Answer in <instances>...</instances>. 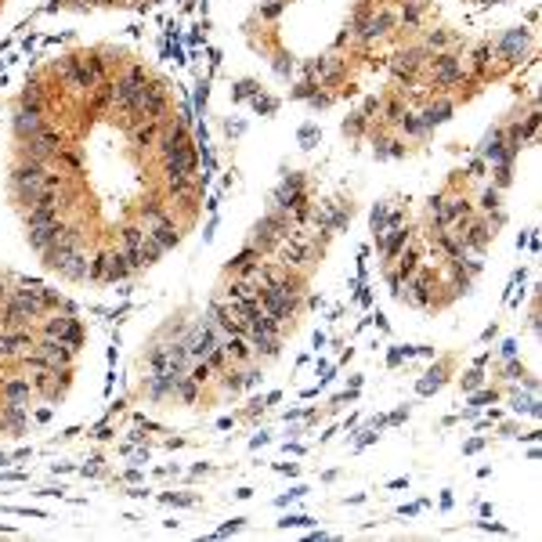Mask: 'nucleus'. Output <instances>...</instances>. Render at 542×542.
I'll return each mask as SVG.
<instances>
[{"instance_id":"1","label":"nucleus","mask_w":542,"mask_h":542,"mask_svg":"<svg viewBox=\"0 0 542 542\" xmlns=\"http://www.w3.org/2000/svg\"><path fill=\"white\" fill-rule=\"evenodd\" d=\"M44 174H47L44 163H36V159L26 155V163H19V167L11 170V188H15V195L26 199V203H33V199L44 192Z\"/></svg>"},{"instance_id":"2","label":"nucleus","mask_w":542,"mask_h":542,"mask_svg":"<svg viewBox=\"0 0 542 542\" xmlns=\"http://www.w3.org/2000/svg\"><path fill=\"white\" fill-rule=\"evenodd\" d=\"M66 145H62V134L58 131H51V127H44L40 134H33L29 141H26V155L29 159H36V163H44V167H47V163L54 159V155H58Z\"/></svg>"},{"instance_id":"3","label":"nucleus","mask_w":542,"mask_h":542,"mask_svg":"<svg viewBox=\"0 0 542 542\" xmlns=\"http://www.w3.org/2000/svg\"><path fill=\"white\" fill-rule=\"evenodd\" d=\"M33 351H40L51 369H73V354H76V351H73L69 344H62V340H54V337H40V340L33 344Z\"/></svg>"},{"instance_id":"4","label":"nucleus","mask_w":542,"mask_h":542,"mask_svg":"<svg viewBox=\"0 0 542 542\" xmlns=\"http://www.w3.org/2000/svg\"><path fill=\"white\" fill-rule=\"evenodd\" d=\"M62 73H66V80L73 83V87H80V91H94L101 80H98V73H94V66L87 62V58H66L62 66H58Z\"/></svg>"},{"instance_id":"5","label":"nucleus","mask_w":542,"mask_h":542,"mask_svg":"<svg viewBox=\"0 0 542 542\" xmlns=\"http://www.w3.org/2000/svg\"><path fill=\"white\" fill-rule=\"evenodd\" d=\"M163 113H167V91L145 83L141 101H138V120H163Z\"/></svg>"},{"instance_id":"6","label":"nucleus","mask_w":542,"mask_h":542,"mask_svg":"<svg viewBox=\"0 0 542 542\" xmlns=\"http://www.w3.org/2000/svg\"><path fill=\"white\" fill-rule=\"evenodd\" d=\"M430 286H434L430 271H416V275H409V279H405V297H409V304L430 307Z\"/></svg>"},{"instance_id":"7","label":"nucleus","mask_w":542,"mask_h":542,"mask_svg":"<svg viewBox=\"0 0 542 542\" xmlns=\"http://www.w3.org/2000/svg\"><path fill=\"white\" fill-rule=\"evenodd\" d=\"M145 232H148V239H152V242H159V250H163V253L174 250V246H178V239H181V232H178V225L170 221V217H163V221L148 225Z\"/></svg>"},{"instance_id":"8","label":"nucleus","mask_w":542,"mask_h":542,"mask_svg":"<svg viewBox=\"0 0 542 542\" xmlns=\"http://www.w3.org/2000/svg\"><path fill=\"white\" fill-rule=\"evenodd\" d=\"M33 394H36V391H33V379H22V376H11V379L0 384V398L11 402V405H26Z\"/></svg>"},{"instance_id":"9","label":"nucleus","mask_w":542,"mask_h":542,"mask_svg":"<svg viewBox=\"0 0 542 542\" xmlns=\"http://www.w3.org/2000/svg\"><path fill=\"white\" fill-rule=\"evenodd\" d=\"M456 80H463V66L452 58V54H438V58H434V83L449 87Z\"/></svg>"},{"instance_id":"10","label":"nucleus","mask_w":542,"mask_h":542,"mask_svg":"<svg viewBox=\"0 0 542 542\" xmlns=\"http://www.w3.org/2000/svg\"><path fill=\"white\" fill-rule=\"evenodd\" d=\"M62 228H66L62 221H51V225H36V228H29V246L44 253L47 246H54V239L62 235Z\"/></svg>"},{"instance_id":"11","label":"nucleus","mask_w":542,"mask_h":542,"mask_svg":"<svg viewBox=\"0 0 542 542\" xmlns=\"http://www.w3.org/2000/svg\"><path fill=\"white\" fill-rule=\"evenodd\" d=\"M221 347H225V354H228L235 365H250V362L257 358V354H253V344H250L246 337H225Z\"/></svg>"},{"instance_id":"12","label":"nucleus","mask_w":542,"mask_h":542,"mask_svg":"<svg viewBox=\"0 0 542 542\" xmlns=\"http://www.w3.org/2000/svg\"><path fill=\"white\" fill-rule=\"evenodd\" d=\"M159 134H163V120H145V123L131 127V141H134L138 148H152V145L159 141Z\"/></svg>"},{"instance_id":"13","label":"nucleus","mask_w":542,"mask_h":542,"mask_svg":"<svg viewBox=\"0 0 542 542\" xmlns=\"http://www.w3.org/2000/svg\"><path fill=\"white\" fill-rule=\"evenodd\" d=\"M58 275H62V279H69V282H83V279H91V260L76 250V253L58 267Z\"/></svg>"},{"instance_id":"14","label":"nucleus","mask_w":542,"mask_h":542,"mask_svg":"<svg viewBox=\"0 0 542 542\" xmlns=\"http://www.w3.org/2000/svg\"><path fill=\"white\" fill-rule=\"evenodd\" d=\"M44 131V120H40V113H29V108H19L15 113V134L22 138V141H29L33 134H40Z\"/></svg>"},{"instance_id":"15","label":"nucleus","mask_w":542,"mask_h":542,"mask_svg":"<svg viewBox=\"0 0 542 542\" xmlns=\"http://www.w3.org/2000/svg\"><path fill=\"white\" fill-rule=\"evenodd\" d=\"M127 275H131L127 253H108V260H105V282H123Z\"/></svg>"},{"instance_id":"16","label":"nucleus","mask_w":542,"mask_h":542,"mask_svg":"<svg viewBox=\"0 0 542 542\" xmlns=\"http://www.w3.org/2000/svg\"><path fill=\"white\" fill-rule=\"evenodd\" d=\"M524 44H528V33H524V29H510V33L499 40V54H506V58L513 62V58H521Z\"/></svg>"},{"instance_id":"17","label":"nucleus","mask_w":542,"mask_h":542,"mask_svg":"<svg viewBox=\"0 0 542 542\" xmlns=\"http://www.w3.org/2000/svg\"><path fill=\"white\" fill-rule=\"evenodd\" d=\"M69 322H73V311L44 318V325H40V337H54V340H62V337H66V329H69Z\"/></svg>"},{"instance_id":"18","label":"nucleus","mask_w":542,"mask_h":542,"mask_svg":"<svg viewBox=\"0 0 542 542\" xmlns=\"http://www.w3.org/2000/svg\"><path fill=\"white\" fill-rule=\"evenodd\" d=\"M26 423H29V412H26V405H11V402H4V409H0V426L22 430Z\"/></svg>"},{"instance_id":"19","label":"nucleus","mask_w":542,"mask_h":542,"mask_svg":"<svg viewBox=\"0 0 542 542\" xmlns=\"http://www.w3.org/2000/svg\"><path fill=\"white\" fill-rule=\"evenodd\" d=\"M307 257H311V246H307V242H290V246L282 250V264H286V267H300V264H307Z\"/></svg>"},{"instance_id":"20","label":"nucleus","mask_w":542,"mask_h":542,"mask_svg":"<svg viewBox=\"0 0 542 542\" xmlns=\"http://www.w3.org/2000/svg\"><path fill=\"white\" fill-rule=\"evenodd\" d=\"M19 108H29V113H40V116H44V108H47L44 91H40L36 83H29V87L22 91V105H19Z\"/></svg>"},{"instance_id":"21","label":"nucleus","mask_w":542,"mask_h":542,"mask_svg":"<svg viewBox=\"0 0 542 542\" xmlns=\"http://www.w3.org/2000/svg\"><path fill=\"white\" fill-rule=\"evenodd\" d=\"M452 116V101H438V105H430L426 113H423V127L430 131V127H438V123H445Z\"/></svg>"},{"instance_id":"22","label":"nucleus","mask_w":542,"mask_h":542,"mask_svg":"<svg viewBox=\"0 0 542 542\" xmlns=\"http://www.w3.org/2000/svg\"><path fill=\"white\" fill-rule=\"evenodd\" d=\"M394 260H398V267H394V271H398L402 279H409V275H416V271H419V257H416V250H405V253H398Z\"/></svg>"},{"instance_id":"23","label":"nucleus","mask_w":542,"mask_h":542,"mask_svg":"<svg viewBox=\"0 0 542 542\" xmlns=\"http://www.w3.org/2000/svg\"><path fill=\"white\" fill-rule=\"evenodd\" d=\"M257 282L253 279H235L232 286H228V300H246V297H257Z\"/></svg>"},{"instance_id":"24","label":"nucleus","mask_w":542,"mask_h":542,"mask_svg":"<svg viewBox=\"0 0 542 542\" xmlns=\"http://www.w3.org/2000/svg\"><path fill=\"white\" fill-rule=\"evenodd\" d=\"M163 217H167V210H163L159 199H145V203H141V221H145V228L155 225V221H163Z\"/></svg>"},{"instance_id":"25","label":"nucleus","mask_w":542,"mask_h":542,"mask_svg":"<svg viewBox=\"0 0 542 542\" xmlns=\"http://www.w3.org/2000/svg\"><path fill=\"white\" fill-rule=\"evenodd\" d=\"M199 379H192V376H178V387H174V394L178 398H185V402H195L199 398Z\"/></svg>"},{"instance_id":"26","label":"nucleus","mask_w":542,"mask_h":542,"mask_svg":"<svg viewBox=\"0 0 542 542\" xmlns=\"http://www.w3.org/2000/svg\"><path fill=\"white\" fill-rule=\"evenodd\" d=\"M91 105H94V108H108V105H113V80H101V83H98Z\"/></svg>"},{"instance_id":"27","label":"nucleus","mask_w":542,"mask_h":542,"mask_svg":"<svg viewBox=\"0 0 542 542\" xmlns=\"http://www.w3.org/2000/svg\"><path fill=\"white\" fill-rule=\"evenodd\" d=\"M120 235H123V250H134V246L145 242V228H138V225H127Z\"/></svg>"},{"instance_id":"28","label":"nucleus","mask_w":542,"mask_h":542,"mask_svg":"<svg viewBox=\"0 0 542 542\" xmlns=\"http://www.w3.org/2000/svg\"><path fill=\"white\" fill-rule=\"evenodd\" d=\"M513 412H524V416H538V402H535V394H517L513 398Z\"/></svg>"},{"instance_id":"29","label":"nucleus","mask_w":542,"mask_h":542,"mask_svg":"<svg viewBox=\"0 0 542 542\" xmlns=\"http://www.w3.org/2000/svg\"><path fill=\"white\" fill-rule=\"evenodd\" d=\"M62 344H69L73 351H80V344H83V329H80V322H76V318L69 322V329H66V337H62Z\"/></svg>"},{"instance_id":"30","label":"nucleus","mask_w":542,"mask_h":542,"mask_svg":"<svg viewBox=\"0 0 542 542\" xmlns=\"http://www.w3.org/2000/svg\"><path fill=\"white\" fill-rule=\"evenodd\" d=\"M203 362H206V365L217 372V369H225V365H228V354H225V347H221V344H217V347H213V351H210Z\"/></svg>"},{"instance_id":"31","label":"nucleus","mask_w":542,"mask_h":542,"mask_svg":"<svg viewBox=\"0 0 542 542\" xmlns=\"http://www.w3.org/2000/svg\"><path fill=\"white\" fill-rule=\"evenodd\" d=\"M105 260H108V253H94L91 257V279L105 282Z\"/></svg>"},{"instance_id":"32","label":"nucleus","mask_w":542,"mask_h":542,"mask_svg":"<svg viewBox=\"0 0 542 542\" xmlns=\"http://www.w3.org/2000/svg\"><path fill=\"white\" fill-rule=\"evenodd\" d=\"M398 123L405 127V134H426V127H423V120H416L412 113H405V116H402Z\"/></svg>"},{"instance_id":"33","label":"nucleus","mask_w":542,"mask_h":542,"mask_svg":"<svg viewBox=\"0 0 542 542\" xmlns=\"http://www.w3.org/2000/svg\"><path fill=\"white\" fill-rule=\"evenodd\" d=\"M210 372H213V369H210V365L199 358V362L192 365V372H188V376H192V379H199V384H206V379H210Z\"/></svg>"},{"instance_id":"34","label":"nucleus","mask_w":542,"mask_h":542,"mask_svg":"<svg viewBox=\"0 0 542 542\" xmlns=\"http://www.w3.org/2000/svg\"><path fill=\"white\" fill-rule=\"evenodd\" d=\"M481 384H484V372L474 369V372H466V379H463V391H477Z\"/></svg>"},{"instance_id":"35","label":"nucleus","mask_w":542,"mask_h":542,"mask_svg":"<svg viewBox=\"0 0 542 542\" xmlns=\"http://www.w3.org/2000/svg\"><path fill=\"white\" fill-rule=\"evenodd\" d=\"M365 123H369V116H365V113L351 116V120H347V134H362V131H365Z\"/></svg>"},{"instance_id":"36","label":"nucleus","mask_w":542,"mask_h":542,"mask_svg":"<svg viewBox=\"0 0 542 542\" xmlns=\"http://www.w3.org/2000/svg\"><path fill=\"white\" fill-rule=\"evenodd\" d=\"M488 58H492V47H481V51L474 54V69H477V73H484V66H488Z\"/></svg>"},{"instance_id":"37","label":"nucleus","mask_w":542,"mask_h":542,"mask_svg":"<svg viewBox=\"0 0 542 542\" xmlns=\"http://www.w3.org/2000/svg\"><path fill=\"white\" fill-rule=\"evenodd\" d=\"M481 206H484V210H496V206H499V188H488V192L481 195Z\"/></svg>"},{"instance_id":"38","label":"nucleus","mask_w":542,"mask_h":542,"mask_svg":"<svg viewBox=\"0 0 542 542\" xmlns=\"http://www.w3.org/2000/svg\"><path fill=\"white\" fill-rule=\"evenodd\" d=\"M449 40H452L449 33H430V36H426V51H434V47H445Z\"/></svg>"},{"instance_id":"39","label":"nucleus","mask_w":542,"mask_h":542,"mask_svg":"<svg viewBox=\"0 0 542 542\" xmlns=\"http://www.w3.org/2000/svg\"><path fill=\"white\" fill-rule=\"evenodd\" d=\"M402 116H405V105H402V101H391V105H387V120H391V123H398Z\"/></svg>"},{"instance_id":"40","label":"nucleus","mask_w":542,"mask_h":542,"mask_svg":"<svg viewBox=\"0 0 542 542\" xmlns=\"http://www.w3.org/2000/svg\"><path fill=\"white\" fill-rule=\"evenodd\" d=\"M54 159H62V163H66L69 170H80V155H73V152H66V148H62L58 155H54Z\"/></svg>"},{"instance_id":"41","label":"nucleus","mask_w":542,"mask_h":542,"mask_svg":"<svg viewBox=\"0 0 542 542\" xmlns=\"http://www.w3.org/2000/svg\"><path fill=\"white\" fill-rule=\"evenodd\" d=\"M402 22H405V26H416V22H419V4H409V8L402 11Z\"/></svg>"},{"instance_id":"42","label":"nucleus","mask_w":542,"mask_h":542,"mask_svg":"<svg viewBox=\"0 0 542 542\" xmlns=\"http://www.w3.org/2000/svg\"><path fill=\"white\" fill-rule=\"evenodd\" d=\"M434 391H438V384H434L430 376H423L419 384H416V394H434Z\"/></svg>"},{"instance_id":"43","label":"nucleus","mask_w":542,"mask_h":542,"mask_svg":"<svg viewBox=\"0 0 542 542\" xmlns=\"http://www.w3.org/2000/svg\"><path fill=\"white\" fill-rule=\"evenodd\" d=\"M496 398H499L496 391H481V394L474 398V405H470V409H481V405H488V402H496Z\"/></svg>"},{"instance_id":"44","label":"nucleus","mask_w":542,"mask_h":542,"mask_svg":"<svg viewBox=\"0 0 542 542\" xmlns=\"http://www.w3.org/2000/svg\"><path fill=\"white\" fill-rule=\"evenodd\" d=\"M499 354H503V358H517V340H506V344L499 347Z\"/></svg>"},{"instance_id":"45","label":"nucleus","mask_w":542,"mask_h":542,"mask_svg":"<svg viewBox=\"0 0 542 542\" xmlns=\"http://www.w3.org/2000/svg\"><path fill=\"white\" fill-rule=\"evenodd\" d=\"M402 358H405V351H402V347H394V351L387 354V365L394 369V365H402Z\"/></svg>"},{"instance_id":"46","label":"nucleus","mask_w":542,"mask_h":542,"mask_svg":"<svg viewBox=\"0 0 542 542\" xmlns=\"http://www.w3.org/2000/svg\"><path fill=\"white\" fill-rule=\"evenodd\" d=\"M481 449H484V441H481V438H474V441H466V449H463V452H466V456H474V452H481Z\"/></svg>"},{"instance_id":"47","label":"nucleus","mask_w":542,"mask_h":542,"mask_svg":"<svg viewBox=\"0 0 542 542\" xmlns=\"http://www.w3.org/2000/svg\"><path fill=\"white\" fill-rule=\"evenodd\" d=\"M405 416H409V409H398V412H394V416H387V423H402V419H405Z\"/></svg>"},{"instance_id":"48","label":"nucleus","mask_w":542,"mask_h":542,"mask_svg":"<svg viewBox=\"0 0 542 542\" xmlns=\"http://www.w3.org/2000/svg\"><path fill=\"white\" fill-rule=\"evenodd\" d=\"M98 4H105V0H98Z\"/></svg>"}]
</instances>
